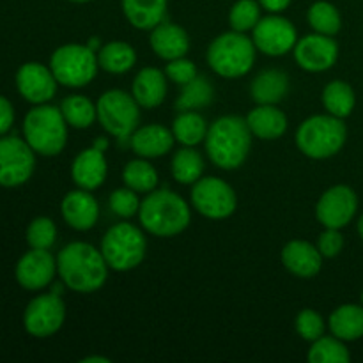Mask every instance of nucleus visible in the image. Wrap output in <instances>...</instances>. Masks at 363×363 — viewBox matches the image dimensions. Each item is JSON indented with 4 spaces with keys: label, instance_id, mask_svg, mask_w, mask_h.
I'll return each mask as SVG.
<instances>
[{
    "label": "nucleus",
    "instance_id": "nucleus-1",
    "mask_svg": "<svg viewBox=\"0 0 363 363\" xmlns=\"http://www.w3.org/2000/svg\"><path fill=\"white\" fill-rule=\"evenodd\" d=\"M108 269L101 250L84 241L66 245L57 255V273L64 286L74 293L89 294L101 289Z\"/></svg>",
    "mask_w": 363,
    "mask_h": 363
},
{
    "label": "nucleus",
    "instance_id": "nucleus-2",
    "mask_svg": "<svg viewBox=\"0 0 363 363\" xmlns=\"http://www.w3.org/2000/svg\"><path fill=\"white\" fill-rule=\"evenodd\" d=\"M211 162L223 170L240 169L252 147V131L247 119L240 116L218 117L204 138Z\"/></svg>",
    "mask_w": 363,
    "mask_h": 363
},
{
    "label": "nucleus",
    "instance_id": "nucleus-3",
    "mask_svg": "<svg viewBox=\"0 0 363 363\" xmlns=\"http://www.w3.org/2000/svg\"><path fill=\"white\" fill-rule=\"evenodd\" d=\"M140 223L149 234L172 238L183 233L191 222V211L183 197L170 190H152L140 202Z\"/></svg>",
    "mask_w": 363,
    "mask_h": 363
},
{
    "label": "nucleus",
    "instance_id": "nucleus-4",
    "mask_svg": "<svg viewBox=\"0 0 363 363\" xmlns=\"http://www.w3.org/2000/svg\"><path fill=\"white\" fill-rule=\"evenodd\" d=\"M23 137L38 155H60L67 144V123L60 108L46 103L34 106L23 119Z\"/></svg>",
    "mask_w": 363,
    "mask_h": 363
},
{
    "label": "nucleus",
    "instance_id": "nucleus-5",
    "mask_svg": "<svg viewBox=\"0 0 363 363\" xmlns=\"http://www.w3.org/2000/svg\"><path fill=\"white\" fill-rule=\"evenodd\" d=\"M257 48L245 32H223L208 48V64L218 77L240 78L250 73Z\"/></svg>",
    "mask_w": 363,
    "mask_h": 363
},
{
    "label": "nucleus",
    "instance_id": "nucleus-6",
    "mask_svg": "<svg viewBox=\"0 0 363 363\" xmlns=\"http://www.w3.org/2000/svg\"><path fill=\"white\" fill-rule=\"evenodd\" d=\"M346 138V124L332 113L308 117L296 131L298 149L312 160H326L335 156L344 147Z\"/></svg>",
    "mask_w": 363,
    "mask_h": 363
},
{
    "label": "nucleus",
    "instance_id": "nucleus-7",
    "mask_svg": "<svg viewBox=\"0 0 363 363\" xmlns=\"http://www.w3.org/2000/svg\"><path fill=\"white\" fill-rule=\"evenodd\" d=\"M101 254L113 272H130L142 264L147 250V241L133 223L121 222L106 230L101 240Z\"/></svg>",
    "mask_w": 363,
    "mask_h": 363
},
{
    "label": "nucleus",
    "instance_id": "nucleus-8",
    "mask_svg": "<svg viewBox=\"0 0 363 363\" xmlns=\"http://www.w3.org/2000/svg\"><path fill=\"white\" fill-rule=\"evenodd\" d=\"M98 53L92 52L87 45L77 43L59 46L50 59V69L55 74L57 82L73 89L91 84L98 73Z\"/></svg>",
    "mask_w": 363,
    "mask_h": 363
},
{
    "label": "nucleus",
    "instance_id": "nucleus-9",
    "mask_svg": "<svg viewBox=\"0 0 363 363\" xmlns=\"http://www.w3.org/2000/svg\"><path fill=\"white\" fill-rule=\"evenodd\" d=\"M96 108L103 130L119 140H130L140 123V105L133 94H128L121 89H110L103 92Z\"/></svg>",
    "mask_w": 363,
    "mask_h": 363
},
{
    "label": "nucleus",
    "instance_id": "nucleus-10",
    "mask_svg": "<svg viewBox=\"0 0 363 363\" xmlns=\"http://www.w3.org/2000/svg\"><path fill=\"white\" fill-rule=\"evenodd\" d=\"M191 204L209 220H225L236 211L238 197L229 183L220 177H201L191 188Z\"/></svg>",
    "mask_w": 363,
    "mask_h": 363
},
{
    "label": "nucleus",
    "instance_id": "nucleus-11",
    "mask_svg": "<svg viewBox=\"0 0 363 363\" xmlns=\"http://www.w3.org/2000/svg\"><path fill=\"white\" fill-rule=\"evenodd\" d=\"M34 149L18 137L0 138V186L14 188L34 174Z\"/></svg>",
    "mask_w": 363,
    "mask_h": 363
},
{
    "label": "nucleus",
    "instance_id": "nucleus-12",
    "mask_svg": "<svg viewBox=\"0 0 363 363\" xmlns=\"http://www.w3.org/2000/svg\"><path fill=\"white\" fill-rule=\"evenodd\" d=\"M66 319V305L59 294H41L27 305L23 314V326L32 337L46 339L62 328Z\"/></svg>",
    "mask_w": 363,
    "mask_h": 363
},
{
    "label": "nucleus",
    "instance_id": "nucleus-13",
    "mask_svg": "<svg viewBox=\"0 0 363 363\" xmlns=\"http://www.w3.org/2000/svg\"><path fill=\"white\" fill-rule=\"evenodd\" d=\"M252 39L259 52L269 57H280L286 55L287 52H293L298 43V32L287 18L272 13L269 16L259 20L254 27Z\"/></svg>",
    "mask_w": 363,
    "mask_h": 363
},
{
    "label": "nucleus",
    "instance_id": "nucleus-14",
    "mask_svg": "<svg viewBox=\"0 0 363 363\" xmlns=\"http://www.w3.org/2000/svg\"><path fill=\"white\" fill-rule=\"evenodd\" d=\"M358 209V197L353 188L337 184L328 188L319 197L315 206V216L321 225L328 229H342L353 220Z\"/></svg>",
    "mask_w": 363,
    "mask_h": 363
},
{
    "label": "nucleus",
    "instance_id": "nucleus-15",
    "mask_svg": "<svg viewBox=\"0 0 363 363\" xmlns=\"http://www.w3.org/2000/svg\"><path fill=\"white\" fill-rule=\"evenodd\" d=\"M294 60L301 69L308 73H321L335 66L339 59V45L332 35L325 34H308L298 39L293 50Z\"/></svg>",
    "mask_w": 363,
    "mask_h": 363
},
{
    "label": "nucleus",
    "instance_id": "nucleus-16",
    "mask_svg": "<svg viewBox=\"0 0 363 363\" xmlns=\"http://www.w3.org/2000/svg\"><path fill=\"white\" fill-rule=\"evenodd\" d=\"M57 78L52 69L41 62H27L18 69L16 87L27 101L34 105L48 103L57 92Z\"/></svg>",
    "mask_w": 363,
    "mask_h": 363
},
{
    "label": "nucleus",
    "instance_id": "nucleus-17",
    "mask_svg": "<svg viewBox=\"0 0 363 363\" xmlns=\"http://www.w3.org/2000/svg\"><path fill=\"white\" fill-rule=\"evenodd\" d=\"M57 261L48 250L32 248L16 264V280L23 289L39 291L50 286L55 277Z\"/></svg>",
    "mask_w": 363,
    "mask_h": 363
},
{
    "label": "nucleus",
    "instance_id": "nucleus-18",
    "mask_svg": "<svg viewBox=\"0 0 363 363\" xmlns=\"http://www.w3.org/2000/svg\"><path fill=\"white\" fill-rule=\"evenodd\" d=\"M60 213H62L64 222L74 230H89L98 222L99 206L92 194H89V190L78 188L66 194L60 204Z\"/></svg>",
    "mask_w": 363,
    "mask_h": 363
},
{
    "label": "nucleus",
    "instance_id": "nucleus-19",
    "mask_svg": "<svg viewBox=\"0 0 363 363\" xmlns=\"http://www.w3.org/2000/svg\"><path fill=\"white\" fill-rule=\"evenodd\" d=\"M106 174H108V165H106L105 151H99L94 145L78 152L71 165V177L74 184L89 191L101 186L106 179Z\"/></svg>",
    "mask_w": 363,
    "mask_h": 363
},
{
    "label": "nucleus",
    "instance_id": "nucleus-20",
    "mask_svg": "<svg viewBox=\"0 0 363 363\" xmlns=\"http://www.w3.org/2000/svg\"><path fill=\"white\" fill-rule=\"evenodd\" d=\"M282 262L293 275L312 279L323 268V255L318 247L303 240H293L284 247Z\"/></svg>",
    "mask_w": 363,
    "mask_h": 363
},
{
    "label": "nucleus",
    "instance_id": "nucleus-21",
    "mask_svg": "<svg viewBox=\"0 0 363 363\" xmlns=\"http://www.w3.org/2000/svg\"><path fill=\"white\" fill-rule=\"evenodd\" d=\"M172 130L163 124H147V126L137 128L130 137V145L133 152L140 158H160L165 156L174 147Z\"/></svg>",
    "mask_w": 363,
    "mask_h": 363
},
{
    "label": "nucleus",
    "instance_id": "nucleus-22",
    "mask_svg": "<svg viewBox=\"0 0 363 363\" xmlns=\"http://www.w3.org/2000/svg\"><path fill=\"white\" fill-rule=\"evenodd\" d=\"M149 45L160 59L172 60L186 55L188 50H190V38H188L186 30L179 25L162 21L158 27L151 30Z\"/></svg>",
    "mask_w": 363,
    "mask_h": 363
},
{
    "label": "nucleus",
    "instance_id": "nucleus-23",
    "mask_svg": "<svg viewBox=\"0 0 363 363\" xmlns=\"http://www.w3.org/2000/svg\"><path fill=\"white\" fill-rule=\"evenodd\" d=\"M131 94L142 108H156L165 101L167 74L156 67H144L135 77Z\"/></svg>",
    "mask_w": 363,
    "mask_h": 363
},
{
    "label": "nucleus",
    "instance_id": "nucleus-24",
    "mask_svg": "<svg viewBox=\"0 0 363 363\" xmlns=\"http://www.w3.org/2000/svg\"><path fill=\"white\" fill-rule=\"evenodd\" d=\"M245 119L252 135L261 140H277L287 130L286 113L275 105H257Z\"/></svg>",
    "mask_w": 363,
    "mask_h": 363
},
{
    "label": "nucleus",
    "instance_id": "nucleus-25",
    "mask_svg": "<svg viewBox=\"0 0 363 363\" xmlns=\"http://www.w3.org/2000/svg\"><path fill=\"white\" fill-rule=\"evenodd\" d=\"M169 0H121L126 20L138 30H152L167 14Z\"/></svg>",
    "mask_w": 363,
    "mask_h": 363
},
{
    "label": "nucleus",
    "instance_id": "nucleus-26",
    "mask_svg": "<svg viewBox=\"0 0 363 363\" xmlns=\"http://www.w3.org/2000/svg\"><path fill=\"white\" fill-rule=\"evenodd\" d=\"M250 92L257 105H277L289 92V77L284 71L266 69L252 82Z\"/></svg>",
    "mask_w": 363,
    "mask_h": 363
},
{
    "label": "nucleus",
    "instance_id": "nucleus-27",
    "mask_svg": "<svg viewBox=\"0 0 363 363\" xmlns=\"http://www.w3.org/2000/svg\"><path fill=\"white\" fill-rule=\"evenodd\" d=\"M332 335L344 342H353L363 337V305H340L328 319Z\"/></svg>",
    "mask_w": 363,
    "mask_h": 363
},
{
    "label": "nucleus",
    "instance_id": "nucleus-28",
    "mask_svg": "<svg viewBox=\"0 0 363 363\" xmlns=\"http://www.w3.org/2000/svg\"><path fill=\"white\" fill-rule=\"evenodd\" d=\"M99 67L106 73L123 74L130 71L137 62V52L124 41H112L101 46L98 52Z\"/></svg>",
    "mask_w": 363,
    "mask_h": 363
},
{
    "label": "nucleus",
    "instance_id": "nucleus-29",
    "mask_svg": "<svg viewBox=\"0 0 363 363\" xmlns=\"http://www.w3.org/2000/svg\"><path fill=\"white\" fill-rule=\"evenodd\" d=\"M208 130L206 119L197 110L179 112V116L172 123V133L176 142H179L181 145H188V147H195L197 144H201L208 135Z\"/></svg>",
    "mask_w": 363,
    "mask_h": 363
},
{
    "label": "nucleus",
    "instance_id": "nucleus-30",
    "mask_svg": "<svg viewBox=\"0 0 363 363\" xmlns=\"http://www.w3.org/2000/svg\"><path fill=\"white\" fill-rule=\"evenodd\" d=\"M60 112H62L64 119H66L67 126L77 128V130H87L94 124L98 119V108L94 103L85 96H67L62 103H60Z\"/></svg>",
    "mask_w": 363,
    "mask_h": 363
},
{
    "label": "nucleus",
    "instance_id": "nucleus-31",
    "mask_svg": "<svg viewBox=\"0 0 363 363\" xmlns=\"http://www.w3.org/2000/svg\"><path fill=\"white\" fill-rule=\"evenodd\" d=\"M354 91L350 84L342 80H333L323 91V105L328 110V113L344 119V117L351 116L354 108Z\"/></svg>",
    "mask_w": 363,
    "mask_h": 363
},
{
    "label": "nucleus",
    "instance_id": "nucleus-32",
    "mask_svg": "<svg viewBox=\"0 0 363 363\" xmlns=\"http://www.w3.org/2000/svg\"><path fill=\"white\" fill-rule=\"evenodd\" d=\"M204 172V160L194 147L183 145L172 158V176L181 184L197 183Z\"/></svg>",
    "mask_w": 363,
    "mask_h": 363
},
{
    "label": "nucleus",
    "instance_id": "nucleus-33",
    "mask_svg": "<svg viewBox=\"0 0 363 363\" xmlns=\"http://www.w3.org/2000/svg\"><path fill=\"white\" fill-rule=\"evenodd\" d=\"M124 186L131 188L137 194H149L158 184V172L155 167L145 158L138 156L137 160H131L123 170Z\"/></svg>",
    "mask_w": 363,
    "mask_h": 363
},
{
    "label": "nucleus",
    "instance_id": "nucleus-34",
    "mask_svg": "<svg viewBox=\"0 0 363 363\" xmlns=\"http://www.w3.org/2000/svg\"><path fill=\"white\" fill-rule=\"evenodd\" d=\"M213 94H215L213 85L204 77H195L190 84L183 85V91L176 101V108L179 112L204 108L213 101Z\"/></svg>",
    "mask_w": 363,
    "mask_h": 363
},
{
    "label": "nucleus",
    "instance_id": "nucleus-35",
    "mask_svg": "<svg viewBox=\"0 0 363 363\" xmlns=\"http://www.w3.org/2000/svg\"><path fill=\"white\" fill-rule=\"evenodd\" d=\"M307 360L311 363H347L351 360V354L344 340L337 339L335 335H323L321 339L312 342Z\"/></svg>",
    "mask_w": 363,
    "mask_h": 363
},
{
    "label": "nucleus",
    "instance_id": "nucleus-36",
    "mask_svg": "<svg viewBox=\"0 0 363 363\" xmlns=\"http://www.w3.org/2000/svg\"><path fill=\"white\" fill-rule=\"evenodd\" d=\"M307 18L311 27L318 34L335 35L342 27V18H340L339 9L332 2H326V0H319V2L312 4Z\"/></svg>",
    "mask_w": 363,
    "mask_h": 363
},
{
    "label": "nucleus",
    "instance_id": "nucleus-37",
    "mask_svg": "<svg viewBox=\"0 0 363 363\" xmlns=\"http://www.w3.org/2000/svg\"><path fill=\"white\" fill-rule=\"evenodd\" d=\"M261 20V4L257 0H238L230 7L229 23L236 32L254 30L255 25Z\"/></svg>",
    "mask_w": 363,
    "mask_h": 363
},
{
    "label": "nucleus",
    "instance_id": "nucleus-38",
    "mask_svg": "<svg viewBox=\"0 0 363 363\" xmlns=\"http://www.w3.org/2000/svg\"><path fill=\"white\" fill-rule=\"evenodd\" d=\"M57 240V227L52 218L39 216L30 222L27 229V243L30 248H41V250H50Z\"/></svg>",
    "mask_w": 363,
    "mask_h": 363
},
{
    "label": "nucleus",
    "instance_id": "nucleus-39",
    "mask_svg": "<svg viewBox=\"0 0 363 363\" xmlns=\"http://www.w3.org/2000/svg\"><path fill=\"white\" fill-rule=\"evenodd\" d=\"M296 332L300 333V337L307 342H314V340L321 339L325 335V319L321 318V314H318L312 308H305L300 314L296 315Z\"/></svg>",
    "mask_w": 363,
    "mask_h": 363
},
{
    "label": "nucleus",
    "instance_id": "nucleus-40",
    "mask_svg": "<svg viewBox=\"0 0 363 363\" xmlns=\"http://www.w3.org/2000/svg\"><path fill=\"white\" fill-rule=\"evenodd\" d=\"M110 209H112L119 218H131V216L138 215L140 199H138L137 191H133L131 188H117V190L110 195Z\"/></svg>",
    "mask_w": 363,
    "mask_h": 363
},
{
    "label": "nucleus",
    "instance_id": "nucleus-41",
    "mask_svg": "<svg viewBox=\"0 0 363 363\" xmlns=\"http://www.w3.org/2000/svg\"><path fill=\"white\" fill-rule=\"evenodd\" d=\"M165 74L169 80H172L177 85H186L197 77V67L186 57H179V59L167 60Z\"/></svg>",
    "mask_w": 363,
    "mask_h": 363
},
{
    "label": "nucleus",
    "instance_id": "nucleus-42",
    "mask_svg": "<svg viewBox=\"0 0 363 363\" xmlns=\"http://www.w3.org/2000/svg\"><path fill=\"white\" fill-rule=\"evenodd\" d=\"M318 248L319 252H321L323 257H337L344 248V236L340 234V229H328V227H326V230H323V233L319 234Z\"/></svg>",
    "mask_w": 363,
    "mask_h": 363
},
{
    "label": "nucleus",
    "instance_id": "nucleus-43",
    "mask_svg": "<svg viewBox=\"0 0 363 363\" xmlns=\"http://www.w3.org/2000/svg\"><path fill=\"white\" fill-rule=\"evenodd\" d=\"M14 123V110L9 99L0 96V135L7 133Z\"/></svg>",
    "mask_w": 363,
    "mask_h": 363
},
{
    "label": "nucleus",
    "instance_id": "nucleus-44",
    "mask_svg": "<svg viewBox=\"0 0 363 363\" xmlns=\"http://www.w3.org/2000/svg\"><path fill=\"white\" fill-rule=\"evenodd\" d=\"M257 2L261 4L262 9H266L268 13L279 14V13H282V11H286L287 7L291 6V2H293V0H257Z\"/></svg>",
    "mask_w": 363,
    "mask_h": 363
},
{
    "label": "nucleus",
    "instance_id": "nucleus-45",
    "mask_svg": "<svg viewBox=\"0 0 363 363\" xmlns=\"http://www.w3.org/2000/svg\"><path fill=\"white\" fill-rule=\"evenodd\" d=\"M82 363H110V360L103 357H89V358H84Z\"/></svg>",
    "mask_w": 363,
    "mask_h": 363
},
{
    "label": "nucleus",
    "instance_id": "nucleus-46",
    "mask_svg": "<svg viewBox=\"0 0 363 363\" xmlns=\"http://www.w3.org/2000/svg\"><path fill=\"white\" fill-rule=\"evenodd\" d=\"M87 46L92 50V52H96V53H98L99 48H101V45H99V39L98 38H91V39H89Z\"/></svg>",
    "mask_w": 363,
    "mask_h": 363
},
{
    "label": "nucleus",
    "instance_id": "nucleus-47",
    "mask_svg": "<svg viewBox=\"0 0 363 363\" xmlns=\"http://www.w3.org/2000/svg\"><path fill=\"white\" fill-rule=\"evenodd\" d=\"M94 147L99 149V151H106V147H108V140H106V138H98V140H94Z\"/></svg>",
    "mask_w": 363,
    "mask_h": 363
},
{
    "label": "nucleus",
    "instance_id": "nucleus-48",
    "mask_svg": "<svg viewBox=\"0 0 363 363\" xmlns=\"http://www.w3.org/2000/svg\"><path fill=\"white\" fill-rule=\"evenodd\" d=\"M358 234H360V238L363 240V215L360 216V220H358Z\"/></svg>",
    "mask_w": 363,
    "mask_h": 363
},
{
    "label": "nucleus",
    "instance_id": "nucleus-49",
    "mask_svg": "<svg viewBox=\"0 0 363 363\" xmlns=\"http://www.w3.org/2000/svg\"><path fill=\"white\" fill-rule=\"evenodd\" d=\"M52 293L53 294H62V286H60V284H57V286H53V289H52Z\"/></svg>",
    "mask_w": 363,
    "mask_h": 363
},
{
    "label": "nucleus",
    "instance_id": "nucleus-50",
    "mask_svg": "<svg viewBox=\"0 0 363 363\" xmlns=\"http://www.w3.org/2000/svg\"><path fill=\"white\" fill-rule=\"evenodd\" d=\"M69 2H74V4H87V2H92V0H69Z\"/></svg>",
    "mask_w": 363,
    "mask_h": 363
},
{
    "label": "nucleus",
    "instance_id": "nucleus-51",
    "mask_svg": "<svg viewBox=\"0 0 363 363\" xmlns=\"http://www.w3.org/2000/svg\"><path fill=\"white\" fill-rule=\"evenodd\" d=\"M362 305H363V293H362Z\"/></svg>",
    "mask_w": 363,
    "mask_h": 363
}]
</instances>
